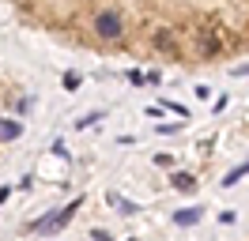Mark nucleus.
Segmentation results:
<instances>
[{"mask_svg":"<svg viewBox=\"0 0 249 241\" xmlns=\"http://www.w3.org/2000/svg\"><path fill=\"white\" fill-rule=\"evenodd\" d=\"M31 30L98 57L212 68L249 57V0H8Z\"/></svg>","mask_w":249,"mask_h":241,"instance_id":"1","label":"nucleus"}]
</instances>
